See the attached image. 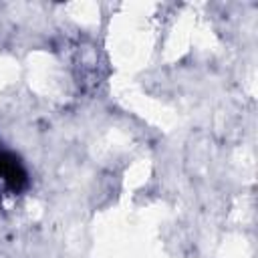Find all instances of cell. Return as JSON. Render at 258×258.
Listing matches in <instances>:
<instances>
[{
  "mask_svg": "<svg viewBox=\"0 0 258 258\" xmlns=\"http://www.w3.org/2000/svg\"><path fill=\"white\" fill-rule=\"evenodd\" d=\"M30 185L28 169L22 159L6 149H0V202L18 198Z\"/></svg>",
  "mask_w": 258,
  "mask_h": 258,
  "instance_id": "6da1fadb",
  "label": "cell"
}]
</instances>
